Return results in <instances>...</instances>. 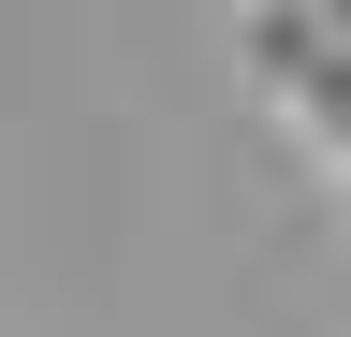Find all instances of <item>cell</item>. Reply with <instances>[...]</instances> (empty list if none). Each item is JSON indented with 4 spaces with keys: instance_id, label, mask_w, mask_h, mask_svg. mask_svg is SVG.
<instances>
[{
    "instance_id": "obj_1",
    "label": "cell",
    "mask_w": 351,
    "mask_h": 337,
    "mask_svg": "<svg viewBox=\"0 0 351 337\" xmlns=\"http://www.w3.org/2000/svg\"><path fill=\"white\" fill-rule=\"evenodd\" d=\"M307 147H322V161H337V176H351V59H337V89H322V103H307Z\"/></svg>"
}]
</instances>
